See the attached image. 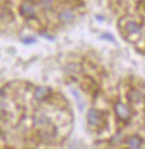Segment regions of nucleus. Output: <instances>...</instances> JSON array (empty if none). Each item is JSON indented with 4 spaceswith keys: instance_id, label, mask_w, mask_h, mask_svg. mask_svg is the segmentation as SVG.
<instances>
[{
    "instance_id": "obj_1",
    "label": "nucleus",
    "mask_w": 145,
    "mask_h": 149,
    "mask_svg": "<svg viewBox=\"0 0 145 149\" xmlns=\"http://www.w3.org/2000/svg\"><path fill=\"white\" fill-rule=\"evenodd\" d=\"M87 120L90 126L101 127L103 126L102 124L104 123V115H103V112L97 109H90L87 113Z\"/></svg>"
},
{
    "instance_id": "obj_2",
    "label": "nucleus",
    "mask_w": 145,
    "mask_h": 149,
    "mask_svg": "<svg viewBox=\"0 0 145 149\" xmlns=\"http://www.w3.org/2000/svg\"><path fill=\"white\" fill-rule=\"evenodd\" d=\"M115 112L117 115V117L123 120V121H127L131 118V110L126 105L122 104V102H117L115 105Z\"/></svg>"
},
{
    "instance_id": "obj_3",
    "label": "nucleus",
    "mask_w": 145,
    "mask_h": 149,
    "mask_svg": "<svg viewBox=\"0 0 145 149\" xmlns=\"http://www.w3.org/2000/svg\"><path fill=\"white\" fill-rule=\"evenodd\" d=\"M50 95V89L47 87H39L36 89V91L34 93L35 99L37 100H45L46 98H48Z\"/></svg>"
},
{
    "instance_id": "obj_4",
    "label": "nucleus",
    "mask_w": 145,
    "mask_h": 149,
    "mask_svg": "<svg viewBox=\"0 0 145 149\" xmlns=\"http://www.w3.org/2000/svg\"><path fill=\"white\" fill-rule=\"evenodd\" d=\"M20 13H21V15H22L25 18H32V17L35 16V13H36V10H35V8H34L30 3L25 2V3L21 6Z\"/></svg>"
},
{
    "instance_id": "obj_5",
    "label": "nucleus",
    "mask_w": 145,
    "mask_h": 149,
    "mask_svg": "<svg viewBox=\"0 0 145 149\" xmlns=\"http://www.w3.org/2000/svg\"><path fill=\"white\" fill-rule=\"evenodd\" d=\"M126 143L128 145V147L131 149H141L143 140L139 136H131L127 139Z\"/></svg>"
},
{
    "instance_id": "obj_6",
    "label": "nucleus",
    "mask_w": 145,
    "mask_h": 149,
    "mask_svg": "<svg viewBox=\"0 0 145 149\" xmlns=\"http://www.w3.org/2000/svg\"><path fill=\"white\" fill-rule=\"evenodd\" d=\"M59 20H60L63 24H65V25L70 24V22L74 20V13H71L70 10L65 9V10L60 11V13H59Z\"/></svg>"
},
{
    "instance_id": "obj_7",
    "label": "nucleus",
    "mask_w": 145,
    "mask_h": 149,
    "mask_svg": "<svg viewBox=\"0 0 145 149\" xmlns=\"http://www.w3.org/2000/svg\"><path fill=\"white\" fill-rule=\"evenodd\" d=\"M128 97H130L128 99L131 100V101H134V102H139L143 98L142 93H139V90H132L131 93H128Z\"/></svg>"
},
{
    "instance_id": "obj_8",
    "label": "nucleus",
    "mask_w": 145,
    "mask_h": 149,
    "mask_svg": "<svg viewBox=\"0 0 145 149\" xmlns=\"http://www.w3.org/2000/svg\"><path fill=\"white\" fill-rule=\"evenodd\" d=\"M125 28H126V30L128 31L130 33H137V32L141 30V27H139L136 22H133V21L128 22Z\"/></svg>"
},
{
    "instance_id": "obj_9",
    "label": "nucleus",
    "mask_w": 145,
    "mask_h": 149,
    "mask_svg": "<svg viewBox=\"0 0 145 149\" xmlns=\"http://www.w3.org/2000/svg\"><path fill=\"white\" fill-rule=\"evenodd\" d=\"M43 6L45 8H49L51 6V0H43Z\"/></svg>"
},
{
    "instance_id": "obj_10",
    "label": "nucleus",
    "mask_w": 145,
    "mask_h": 149,
    "mask_svg": "<svg viewBox=\"0 0 145 149\" xmlns=\"http://www.w3.org/2000/svg\"><path fill=\"white\" fill-rule=\"evenodd\" d=\"M4 112H5V106H4V104L0 101V116H2Z\"/></svg>"
}]
</instances>
